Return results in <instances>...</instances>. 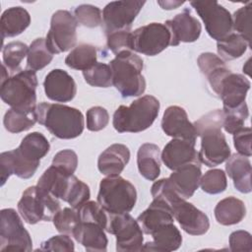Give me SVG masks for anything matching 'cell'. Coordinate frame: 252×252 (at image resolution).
<instances>
[{
    "label": "cell",
    "instance_id": "46",
    "mask_svg": "<svg viewBox=\"0 0 252 252\" xmlns=\"http://www.w3.org/2000/svg\"><path fill=\"white\" fill-rule=\"evenodd\" d=\"M87 128L97 132L104 129L109 122V114L102 106H93L87 110Z\"/></svg>",
    "mask_w": 252,
    "mask_h": 252
},
{
    "label": "cell",
    "instance_id": "29",
    "mask_svg": "<svg viewBox=\"0 0 252 252\" xmlns=\"http://www.w3.org/2000/svg\"><path fill=\"white\" fill-rule=\"evenodd\" d=\"M161 153L156 144L145 143L137 153V165L140 174L147 180H156L160 173Z\"/></svg>",
    "mask_w": 252,
    "mask_h": 252
},
{
    "label": "cell",
    "instance_id": "35",
    "mask_svg": "<svg viewBox=\"0 0 252 252\" xmlns=\"http://www.w3.org/2000/svg\"><path fill=\"white\" fill-rule=\"evenodd\" d=\"M35 111V110H34ZM36 122L34 112H30L17 108H10L5 113L3 124L5 129L10 133H21L28 131Z\"/></svg>",
    "mask_w": 252,
    "mask_h": 252
},
{
    "label": "cell",
    "instance_id": "26",
    "mask_svg": "<svg viewBox=\"0 0 252 252\" xmlns=\"http://www.w3.org/2000/svg\"><path fill=\"white\" fill-rule=\"evenodd\" d=\"M48 140L39 132H32L24 137L15 151L28 163L39 166L40 159L49 152Z\"/></svg>",
    "mask_w": 252,
    "mask_h": 252
},
{
    "label": "cell",
    "instance_id": "17",
    "mask_svg": "<svg viewBox=\"0 0 252 252\" xmlns=\"http://www.w3.org/2000/svg\"><path fill=\"white\" fill-rule=\"evenodd\" d=\"M45 95L56 102L71 101L77 94V85L65 70L53 69L44 78Z\"/></svg>",
    "mask_w": 252,
    "mask_h": 252
},
{
    "label": "cell",
    "instance_id": "45",
    "mask_svg": "<svg viewBox=\"0 0 252 252\" xmlns=\"http://www.w3.org/2000/svg\"><path fill=\"white\" fill-rule=\"evenodd\" d=\"M51 165L67 174H74L78 166V156L73 150H62L54 156Z\"/></svg>",
    "mask_w": 252,
    "mask_h": 252
},
{
    "label": "cell",
    "instance_id": "38",
    "mask_svg": "<svg viewBox=\"0 0 252 252\" xmlns=\"http://www.w3.org/2000/svg\"><path fill=\"white\" fill-rule=\"evenodd\" d=\"M222 127L225 132L232 135L244 127V122L249 116V110L246 102H243L234 108H222Z\"/></svg>",
    "mask_w": 252,
    "mask_h": 252
},
{
    "label": "cell",
    "instance_id": "19",
    "mask_svg": "<svg viewBox=\"0 0 252 252\" xmlns=\"http://www.w3.org/2000/svg\"><path fill=\"white\" fill-rule=\"evenodd\" d=\"M164 25L171 34L170 46H177L180 42H194L200 37L202 32L200 22L188 9L174 16L173 19L167 20Z\"/></svg>",
    "mask_w": 252,
    "mask_h": 252
},
{
    "label": "cell",
    "instance_id": "28",
    "mask_svg": "<svg viewBox=\"0 0 252 252\" xmlns=\"http://www.w3.org/2000/svg\"><path fill=\"white\" fill-rule=\"evenodd\" d=\"M197 64L215 94L222 79L231 72L224 61L212 52L201 53L197 59Z\"/></svg>",
    "mask_w": 252,
    "mask_h": 252
},
{
    "label": "cell",
    "instance_id": "16",
    "mask_svg": "<svg viewBox=\"0 0 252 252\" xmlns=\"http://www.w3.org/2000/svg\"><path fill=\"white\" fill-rule=\"evenodd\" d=\"M173 218L178 221L181 228L191 235H203L210 228L208 216L197 209L193 204L183 200L172 208Z\"/></svg>",
    "mask_w": 252,
    "mask_h": 252
},
{
    "label": "cell",
    "instance_id": "5",
    "mask_svg": "<svg viewBox=\"0 0 252 252\" xmlns=\"http://www.w3.org/2000/svg\"><path fill=\"white\" fill-rule=\"evenodd\" d=\"M159 101L154 95L146 94L129 106L120 105L113 113L112 125L119 133H139L151 127L158 115Z\"/></svg>",
    "mask_w": 252,
    "mask_h": 252
},
{
    "label": "cell",
    "instance_id": "6",
    "mask_svg": "<svg viewBox=\"0 0 252 252\" xmlns=\"http://www.w3.org/2000/svg\"><path fill=\"white\" fill-rule=\"evenodd\" d=\"M37 77L34 71L21 70L1 82V99L12 108L34 112L36 108Z\"/></svg>",
    "mask_w": 252,
    "mask_h": 252
},
{
    "label": "cell",
    "instance_id": "44",
    "mask_svg": "<svg viewBox=\"0 0 252 252\" xmlns=\"http://www.w3.org/2000/svg\"><path fill=\"white\" fill-rule=\"evenodd\" d=\"M151 193L154 199L165 202L168 206H170V208H172L177 203L183 201V199H181L173 190L168 178H161L156 181L152 185Z\"/></svg>",
    "mask_w": 252,
    "mask_h": 252
},
{
    "label": "cell",
    "instance_id": "33",
    "mask_svg": "<svg viewBox=\"0 0 252 252\" xmlns=\"http://www.w3.org/2000/svg\"><path fill=\"white\" fill-rule=\"evenodd\" d=\"M247 47H250L248 42L236 32H231L223 39L217 41L219 57L223 61H230L241 57Z\"/></svg>",
    "mask_w": 252,
    "mask_h": 252
},
{
    "label": "cell",
    "instance_id": "1",
    "mask_svg": "<svg viewBox=\"0 0 252 252\" xmlns=\"http://www.w3.org/2000/svg\"><path fill=\"white\" fill-rule=\"evenodd\" d=\"M223 121L222 109H216L203 115L193 125L197 137L201 138L199 158L206 166L214 167L225 161L230 156V149L221 132Z\"/></svg>",
    "mask_w": 252,
    "mask_h": 252
},
{
    "label": "cell",
    "instance_id": "2",
    "mask_svg": "<svg viewBox=\"0 0 252 252\" xmlns=\"http://www.w3.org/2000/svg\"><path fill=\"white\" fill-rule=\"evenodd\" d=\"M34 115L36 122L59 139H74L84 131L83 113L75 107L61 103L40 102L36 105Z\"/></svg>",
    "mask_w": 252,
    "mask_h": 252
},
{
    "label": "cell",
    "instance_id": "3",
    "mask_svg": "<svg viewBox=\"0 0 252 252\" xmlns=\"http://www.w3.org/2000/svg\"><path fill=\"white\" fill-rule=\"evenodd\" d=\"M112 73V85L122 97L139 96L146 90V80L142 75L143 59L132 50L115 55L109 62Z\"/></svg>",
    "mask_w": 252,
    "mask_h": 252
},
{
    "label": "cell",
    "instance_id": "18",
    "mask_svg": "<svg viewBox=\"0 0 252 252\" xmlns=\"http://www.w3.org/2000/svg\"><path fill=\"white\" fill-rule=\"evenodd\" d=\"M195 145L186 140L172 139L164 146L161 152L162 162L172 171L188 163L201 164Z\"/></svg>",
    "mask_w": 252,
    "mask_h": 252
},
{
    "label": "cell",
    "instance_id": "9",
    "mask_svg": "<svg viewBox=\"0 0 252 252\" xmlns=\"http://www.w3.org/2000/svg\"><path fill=\"white\" fill-rule=\"evenodd\" d=\"M0 251L23 252L32 250V240L19 214L11 208L0 212Z\"/></svg>",
    "mask_w": 252,
    "mask_h": 252
},
{
    "label": "cell",
    "instance_id": "41",
    "mask_svg": "<svg viewBox=\"0 0 252 252\" xmlns=\"http://www.w3.org/2000/svg\"><path fill=\"white\" fill-rule=\"evenodd\" d=\"M251 12L252 4L248 2L247 5L239 8L233 13L232 28L236 33L240 34L251 46Z\"/></svg>",
    "mask_w": 252,
    "mask_h": 252
},
{
    "label": "cell",
    "instance_id": "24",
    "mask_svg": "<svg viewBox=\"0 0 252 252\" xmlns=\"http://www.w3.org/2000/svg\"><path fill=\"white\" fill-rule=\"evenodd\" d=\"M130 159V151L123 144H112L98 157L97 168L106 176L119 175Z\"/></svg>",
    "mask_w": 252,
    "mask_h": 252
},
{
    "label": "cell",
    "instance_id": "20",
    "mask_svg": "<svg viewBox=\"0 0 252 252\" xmlns=\"http://www.w3.org/2000/svg\"><path fill=\"white\" fill-rule=\"evenodd\" d=\"M250 86L245 76L229 72L220 82L216 95L222 100L223 108H234L245 102Z\"/></svg>",
    "mask_w": 252,
    "mask_h": 252
},
{
    "label": "cell",
    "instance_id": "51",
    "mask_svg": "<svg viewBox=\"0 0 252 252\" xmlns=\"http://www.w3.org/2000/svg\"><path fill=\"white\" fill-rule=\"evenodd\" d=\"M158 5L164 9V10H172V9H176L179 6H181L182 4H184V2H180V1H158Z\"/></svg>",
    "mask_w": 252,
    "mask_h": 252
},
{
    "label": "cell",
    "instance_id": "42",
    "mask_svg": "<svg viewBox=\"0 0 252 252\" xmlns=\"http://www.w3.org/2000/svg\"><path fill=\"white\" fill-rule=\"evenodd\" d=\"M74 17L78 25L87 28H96L102 24V12L96 6L82 4L75 8Z\"/></svg>",
    "mask_w": 252,
    "mask_h": 252
},
{
    "label": "cell",
    "instance_id": "32",
    "mask_svg": "<svg viewBox=\"0 0 252 252\" xmlns=\"http://www.w3.org/2000/svg\"><path fill=\"white\" fill-rule=\"evenodd\" d=\"M96 62V48L89 43H81L75 46L65 58V64L68 67L80 71L91 68Z\"/></svg>",
    "mask_w": 252,
    "mask_h": 252
},
{
    "label": "cell",
    "instance_id": "15",
    "mask_svg": "<svg viewBox=\"0 0 252 252\" xmlns=\"http://www.w3.org/2000/svg\"><path fill=\"white\" fill-rule=\"evenodd\" d=\"M162 131L173 139H181L196 144L197 134L186 110L178 105L168 106L161 119Z\"/></svg>",
    "mask_w": 252,
    "mask_h": 252
},
{
    "label": "cell",
    "instance_id": "10",
    "mask_svg": "<svg viewBox=\"0 0 252 252\" xmlns=\"http://www.w3.org/2000/svg\"><path fill=\"white\" fill-rule=\"evenodd\" d=\"M105 231L115 235L116 251H142L144 245L143 230L138 220L129 213L108 214Z\"/></svg>",
    "mask_w": 252,
    "mask_h": 252
},
{
    "label": "cell",
    "instance_id": "48",
    "mask_svg": "<svg viewBox=\"0 0 252 252\" xmlns=\"http://www.w3.org/2000/svg\"><path fill=\"white\" fill-rule=\"evenodd\" d=\"M40 251H74V242L68 234L54 235L41 243Z\"/></svg>",
    "mask_w": 252,
    "mask_h": 252
},
{
    "label": "cell",
    "instance_id": "13",
    "mask_svg": "<svg viewBox=\"0 0 252 252\" xmlns=\"http://www.w3.org/2000/svg\"><path fill=\"white\" fill-rule=\"evenodd\" d=\"M190 5L202 19L208 34L213 39L219 41L233 32L232 16L217 1H192Z\"/></svg>",
    "mask_w": 252,
    "mask_h": 252
},
{
    "label": "cell",
    "instance_id": "23",
    "mask_svg": "<svg viewBox=\"0 0 252 252\" xmlns=\"http://www.w3.org/2000/svg\"><path fill=\"white\" fill-rule=\"evenodd\" d=\"M87 251L104 252L107 248V237L104 228L94 221H81L72 235Z\"/></svg>",
    "mask_w": 252,
    "mask_h": 252
},
{
    "label": "cell",
    "instance_id": "50",
    "mask_svg": "<svg viewBox=\"0 0 252 252\" xmlns=\"http://www.w3.org/2000/svg\"><path fill=\"white\" fill-rule=\"evenodd\" d=\"M229 249L231 251H252V237L246 230H236L229 235Z\"/></svg>",
    "mask_w": 252,
    "mask_h": 252
},
{
    "label": "cell",
    "instance_id": "22",
    "mask_svg": "<svg viewBox=\"0 0 252 252\" xmlns=\"http://www.w3.org/2000/svg\"><path fill=\"white\" fill-rule=\"evenodd\" d=\"M173 219L170 206L161 200L154 199L150 206L138 216L137 220L141 224L143 232L151 235L159 226L172 223Z\"/></svg>",
    "mask_w": 252,
    "mask_h": 252
},
{
    "label": "cell",
    "instance_id": "27",
    "mask_svg": "<svg viewBox=\"0 0 252 252\" xmlns=\"http://www.w3.org/2000/svg\"><path fill=\"white\" fill-rule=\"evenodd\" d=\"M225 170L235 189L241 193L251 192V162L245 156L233 154L226 159Z\"/></svg>",
    "mask_w": 252,
    "mask_h": 252
},
{
    "label": "cell",
    "instance_id": "30",
    "mask_svg": "<svg viewBox=\"0 0 252 252\" xmlns=\"http://www.w3.org/2000/svg\"><path fill=\"white\" fill-rule=\"evenodd\" d=\"M31 24L29 12L21 7H11L2 13L0 19L2 39L21 34Z\"/></svg>",
    "mask_w": 252,
    "mask_h": 252
},
{
    "label": "cell",
    "instance_id": "31",
    "mask_svg": "<svg viewBox=\"0 0 252 252\" xmlns=\"http://www.w3.org/2000/svg\"><path fill=\"white\" fill-rule=\"evenodd\" d=\"M215 218L221 225L239 223L246 215L245 204L238 198L229 196L220 200L214 210Z\"/></svg>",
    "mask_w": 252,
    "mask_h": 252
},
{
    "label": "cell",
    "instance_id": "36",
    "mask_svg": "<svg viewBox=\"0 0 252 252\" xmlns=\"http://www.w3.org/2000/svg\"><path fill=\"white\" fill-rule=\"evenodd\" d=\"M28 52L29 46L26 43L22 41L9 42L2 48L3 64L11 72L19 71L22 61L28 56Z\"/></svg>",
    "mask_w": 252,
    "mask_h": 252
},
{
    "label": "cell",
    "instance_id": "25",
    "mask_svg": "<svg viewBox=\"0 0 252 252\" xmlns=\"http://www.w3.org/2000/svg\"><path fill=\"white\" fill-rule=\"evenodd\" d=\"M153 241L143 245V251L170 252L177 250L182 244V236L174 223H166L157 228L152 234Z\"/></svg>",
    "mask_w": 252,
    "mask_h": 252
},
{
    "label": "cell",
    "instance_id": "4",
    "mask_svg": "<svg viewBox=\"0 0 252 252\" xmlns=\"http://www.w3.org/2000/svg\"><path fill=\"white\" fill-rule=\"evenodd\" d=\"M36 185L53 197L67 202L74 209L81 207L91 197L90 187L85 182L53 165L42 173Z\"/></svg>",
    "mask_w": 252,
    "mask_h": 252
},
{
    "label": "cell",
    "instance_id": "40",
    "mask_svg": "<svg viewBox=\"0 0 252 252\" xmlns=\"http://www.w3.org/2000/svg\"><path fill=\"white\" fill-rule=\"evenodd\" d=\"M53 224L55 228L63 234L73 235L74 230L80 222L78 211L74 208H64L59 210L53 217Z\"/></svg>",
    "mask_w": 252,
    "mask_h": 252
},
{
    "label": "cell",
    "instance_id": "7",
    "mask_svg": "<svg viewBox=\"0 0 252 252\" xmlns=\"http://www.w3.org/2000/svg\"><path fill=\"white\" fill-rule=\"evenodd\" d=\"M137 201L135 186L119 175L103 178L99 183L97 203L108 214L130 213Z\"/></svg>",
    "mask_w": 252,
    "mask_h": 252
},
{
    "label": "cell",
    "instance_id": "37",
    "mask_svg": "<svg viewBox=\"0 0 252 252\" xmlns=\"http://www.w3.org/2000/svg\"><path fill=\"white\" fill-rule=\"evenodd\" d=\"M87 84L96 88H108L112 85V73L110 66L105 63L96 62L91 68L83 71Z\"/></svg>",
    "mask_w": 252,
    "mask_h": 252
},
{
    "label": "cell",
    "instance_id": "43",
    "mask_svg": "<svg viewBox=\"0 0 252 252\" xmlns=\"http://www.w3.org/2000/svg\"><path fill=\"white\" fill-rule=\"evenodd\" d=\"M81 221H94L100 224L104 230L108 222V213L94 201H87L77 209Z\"/></svg>",
    "mask_w": 252,
    "mask_h": 252
},
{
    "label": "cell",
    "instance_id": "8",
    "mask_svg": "<svg viewBox=\"0 0 252 252\" xmlns=\"http://www.w3.org/2000/svg\"><path fill=\"white\" fill-rule=\"evenodd\" d=\"M59 210L58 199L37 185L27 188L18 202V212L29 224H35L41 220L50 221Z\"/></svg>",
    "mask_w": 252,
    "mask_h": 252
},
{
    "label": "cell",
    "instance_id": "34",
    "mask_svg": "<svg viewBox=\"0 0 252 252\" xmlns=\"http://www.w3.org/2000/svg\"><path fill=\"white\" fill-rule=\"evenodd\" d=\"M53 59V54L46 45L43 37L34 39L29 46L27 56V69L32 71H39L46 67Z\"/></svg>",
    "mask_w": 252,
    "mask_h": 252
},
{
    "label": "cell",
    "instance_id": "21",
    "mask_svg": "<svg viewBox=\"0 0 252 252\" xmlns=\"http://www.w3.org/2000/svg\"><path fill=\"white\" fill-rule=\"evenodd\" d=\"M201 176V165L188 163L173 170L167 178L176 194L181 199L187 200L193 196L200 186Z\"/></svg>",
    "mask_w": 252,
    "mask_h": 252
},
{
    "label": "cell",
    "instance_id": "39",
    "mask_svg": "<svg viewBox=\"0 0 252 252\" xmlns=\"http://www.w3.org/2000/svg\"><path fill=\"white\" fill-rule=\"evenodd\" d=\"M200 186L208 194H219L223 192L227 187L226 174L222 169L214 168L205 172L201 176Z\"/></svg>",
    "mask_w": 252,
    "mask_h": 252
},
{
    "label": "cell",
    "instance_id": "14",
    "mask_svg": "<svg viewBox=\"0 0 252 252\" xmlns=\"http://www.w3.org/2000/svg\"><path fill=\"white\" fill-rule=\"evenodd\" d=\"M146 1H112L102 10V28L105 35L131 30V26Z\"/></svg>",
    "mask_w": 252,
    "mask_h": 252
},
{
    "label": "cell",
    "instance_id": "12",
    "mask_svg": "<svg viewBox=\"0 0 252 252\" xmlns=\"http://www.w3.org/2000/svg\"><path fill=\"white\" fill-rule=\"evenodd\" d=\"M131 50L155 56L171 44V34L164 24L151 23L131 32Z\"/></svg>",
    "mask_w": 252,
    "mask_h": 252
},
{
    "label": "cell",
    "instance_id": "49",
    "mask_svg": "<svg viewBox=\"0 0 252 252\" xmlns=\"http://www.w3.org/2000/svg\"><path fill=\"white\" fill-rule=\"evenodd\" d=\"M251 135L252 131L250 127H242L233 134V145L237 154L247 158L252 156Z\"/></svg>",
    "mask_w": 252,
    "mask_h": 252
},
{
    "label": "cell",
    "instance_id": "47",
    "mask_svg": "<svg viewBox=\"0 0 252 252\" xmlns=\"http://www.w3.org/2000/svg\"><path fill=\"white\" fill-rule=\"evenodd\" d=\"M131 30H124L106 35V45L108 49L115 55L125 50H131Z\"/></svg>",
    "mask_w": 252,
    "mask_h": 252
},
{
    "label": "cell",
    "instance_id": "11",
    "mask_svg": "<svg viewBox=\"0 0 252 252\" xmlns=\"http://www.w3.org/2000/svg\"><path fill=\"white\" fill-rule=\"evenodd\" d=\"M77 26L75 17L67 10H58L50 20V29L45 40L51 53L59 54L75 47L77 42Z\"/></svg>",
    "mask_w": 252,
    "mask_h": 252
}]
</instances>
